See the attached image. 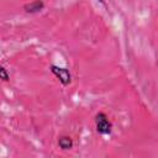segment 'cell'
Instances as JSON below:
<instances>
[{
	"label": "cell",
	"mask_w": 158,
	"mask_h": 158,
	"mask_svg": "<svg viewBox=\"0 0 158 158\" xmlns=\"http://www.w3.org/2000/svg\"><path fill=\"white\" fill-rule=\"evenodd\" d=\"M58 146H59L60 149L68 151V149H72V148H73L74 142H73V139H72L70 136H65V135H64V136H60V137L58 138Z\"/></svg>",
	"instance_id": "obj_4"
},
{
	"label": "cell",
	"mask_w": 158,
	"mask_h": 158,
	"mask_svg": "<svg viewBox=\"0 0 158 158\" xmlns=\"http://www.w3.org/2000/svg\"><path fill=\"white\" fill-rule=\"evenodd\" d=\"M95 128H96V132L102 135V136L111 135L112 123H111V121L109 120V117L105 112L100 111L95 115Z\"/></svg>",
	"instance_id": "obj_1"
},
{
	"label": "cell",
	"mask_w": 158,
	"mask_h": 158,
	"mask_svg": "<svg viewBox=\"0 0 158 158\" xmlns=\"http://www.w3.org/2000/svg\"><path fill=\"white\" fill-rule=\"evenodd\" d=\"M96 1H99V2H101V4H105V0H96Z\"/></svg>",
	"instance_id": "obj_6"
},
{
	"label": "cell",
	"mask_w": 158,
	"mask_h": 158,
	"mask_svg": "<svg viewBox=\"0 0 158 158\" xmlns=\"http://www.w3.org/2000/svg\"><path fill=\"white\" fill-rule=\"evenodd\" d=\"M49 69H51L52 74L60 81V84H62L63 86H67V85H69V84L72 83V74H70L69 69L58 67V65H56V64H52V65L49 67Z\"/></svg>",
	"instance_id": "obj_2"
},
{
	"label": "cell",
	"mask_w": 158,
	"mask_h": 158,
	"mask_svg": "<svg viewBox=\"0 0 158 158\" xmlns=\"http://www.w3.org/2000/svg\"><path fill=\"white\" fill-rule=\"evenodd\" d=\"M0 79L4 80V81H9L10 80V74L7 73V70L2 65H0Z\"/></svg>",
	"instance_id": "obj_5"
},
{
	"label": "cell",
	"mask_w": 158,
	"mask_h": 158,
	"mask_svg": "<svg viewBox=\"0 0 158 158\" xmlns=\"http://www.w3.org/2000/svg\"><path fill=\"white\" fill-rule=\"evenodd\" d=\"M44 2H43V0H33V1H31V2H27V4H25L23 5V10H25V12H27V14H37V12H40V11H42L43 9H44Z\"/></svg>",
	"instance_id": "obj_3"
}]
</instances>
